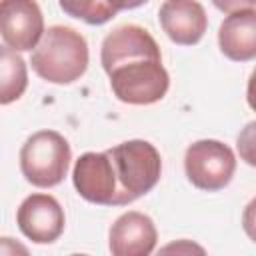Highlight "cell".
Masks as SVG:
<instances>
[{
    "label": "cell",
    "mask_w": 256,
    "mask_h": 256,
    "mask_svg": "<svg viewBox=\"0 0 256 256\" xmlns=\"http://www.w3.org/2000/svg\"><path fill=\"white\" fill-rule=\"evenodd\" d=\"M76 192L92 204L126 206L134 202L122 188L108 152H84L72 170Z\"/></svg>",
    "instance_id": "5b68a950"
},
{
    "label": "cell",
    "mask_w": 256,
    "mask_h": 256,
    "mask_svg": "<svg viewBox=\"0 0 256 256\" xmlns=\"http://www.w3.org/2000/svg\"><path fill=\"white\" fill-rule=\"evenodd\" d=\"M242 228L246 232V236L256 242V196L246 204L244 212H242Z\"/></svg>",
    "instance_id": "2e32d148"
},
{
    "label": "cell",
    "mask_w": 256,
    "mask_h": 256,
    "mask_svg": "<svg viewBox=\"0 0 256 256\" xmlns=\"http://www.w3.org/2000/svg\"><path fill=\"white\" fill-rule=\"evenodd\" d=\"M212 4L230 14V12H236V10H242V8H254L256 6V0H212Z\"/></svg>",
    "instance_id": "e0dca14e"
},
{
    "label": "cell",
    "mask_w": 256,
    "mask_h": 256,
    "mask_svg": "<svg viewBox=\"0 0 256 256\" xmlns=\"http://www.w3.org/2000/svg\"><path fill=\"white\" fill-rule=\"evenodd\" d=\"M144 56H154L162 58L160 48L156 40L150 36L148 30L136 24H124L114 28L104 40H102V50H100V62L104 72L108 74L114 66L134 60V58H144Z\"/></svg>",
    "instance_id": "8fae6325"
},
{
    "label": "cell",
    "mask_w": 256,
    "mask_h": 256,
    "mask_svg": "<svg viewBox=\"0 0 256 256\" xmlns=\"http://www.w3.org/2000/svg\"><path fill=\"white\" fill-rule=\"evenodd\" d=\"M0 32L6 46L16 52H28L44 36V16L36 0H2Z\"/></svg>",
    "instance_id": "52a82bcc"
},
{
    "label": "cell",
    "mask_w": 256,
    "mask_h": 256,
    "mask_svg": "<svg viewBox=\"0 0 256 256\" xmlns=\"http://www.w3.org/2000/svg\"><path fill=\"white\" fill-rule=\"evenodd\" d=\"M218 46L228 60L248 62L256 58V8L230 12L218 30Z\"/></svg>",
    "instance_id": "7c38bea8"
},
{
    "label": "cell",
    "mask_w": 256,
    "mask_h": 256,
    "mask_svg": "<svg viewBox=\"0 0 256 256\" xmlns=\"http://www.w3.org/2000/svg\"><path fill=\"white\" fill-rule=\"evenodd\" d=\"M114 96L124 104L144 106L162 100L170 86V76L162 58L144 56L126 60L108 72Z\"/></svg>",
    "instance_id": "3957f363"
},
{
    "label": "cell",
    "mask_w": 256,
    "mask_h": 256,
    "mask_svg": "<svg viewBox=\"0 0 256 256\" xmlns=\"http://www.w3.org/2000/svg\"><path fill=\"white\" fill-rule=\"evenodd\" d=\"M158 20L166 36L180 46L198 44L208 28L206 10L198 0H164Z\"/></svg>",
    "instance_id": "30bf717a"
},
{
    "label": "cell",
    "mask_w": 256,
    "mask_h": 256,
    "mask_svg": "<svg viewBox=\"0 0 256 256\" xmlns=\"http://www.w3.org/2000/svg\"><path fill=\"white\" fill-rule=\"evenodd\" d=\"M28 86L26 62L10 46L0 48V104H10L18 100Z\"/></svg>",
    "instance_id": "4fadbf2b"
},
{
    "label": "cell",
    "mask_w": 256,
    "mask_h": 256,
    "mask_svg": "<svg viewBox=\"0 0 256 256\" xmlns=\"http://www.w3.org/2000/svg\"><path fill=\"white\" fill-rule=\"evenodd\" d=\"M58 4L64 10V14L92 26L106 24L118 14L106 0H58Z\"/></svg>",
    "instance_id": "5bb4252c"
},
{
    "label": "cell",
    "mask_w": 256,
    "mask_h": 256,
    "mask_svg": "<svg viewBox=\"0 0 256 256\" xmlns=\"http://www.w3.org/2000/svg\"><path fill=\"white\" fill-rule=\"evenodd\" d=\"M20 232L36 244H52L64 232V210L50 194H30L16 210Z\"/></svg>",
    "instance_id": "ba28073f"
},
{
    "label": "cell",
    "mask_w": 256,
    "mask_h": 256,
    "mask_svg": "<svg viewBox=\"0 0 256 256\" xmlns=\"http://www.w3.org/2000/svg\"><path fill=\"white\" fill-rule=\"evenodd\" d=\"M236 148H238L240 158L248 166H254L256 168V120L248 122L240 130L238 140H236Z\"/></svg>",
    "instance_id": "9a60e30c"
},
{
    "label": "cell",
    "mask_w": 256,
    "mask_h": 256,
    "mask_svg": "<svg viewBox=\"0 0 256 256\" xmlns=\"http://www.w3.org/2000/svg\"><path fill=\"white\" fill-rule=\"evenodd\" d=\"M246 100H248V106L256 112V68L252 70L250 78H248V86H246Z\"/></svg>",
    "instance_id": "d6986e66"
},
{
    "label": "cell",
    "mask_w": 256,
    "mask_h": 256,
    "mask_svg": "<svg viewBox=\"0 0 256 256\" xmlns=\"http://www.w3.org/2000/svg\"><path fill=\"white\" fill-rule=\"evenodd\" d=\"M30 64L46 82L72 84L88 68L86 38L70 26H50L32 50Z\"/></svg>",
    "instance_id": "6da1fadb"
},
{
    "label": "cell",
    "mask_w": 256,
    "mask_h": 256,
    "mask_svg": "<svg viewBox=\"0 0 256 256\" xmlns=\"http://www.w3.org/2000/svg\"><path fill=\"white\" fill-rule=\"evenodd\" d=\"M70 160V144L56 130L34 132L20 150L22 176L38 188L58 186L68 174Z\"/></svg>",
    "instance_id": "7a4b0ae2"
},
{
    "label": "cell",
    "mask_w": 256,
    "mask_h": 256,
    "mask_svg": "<svg viewBox=\"0 0 256 256\" xmlns=\"http://www.w3.org/2000/svg\"><path fill=\"white\" fill-rule=\"evenodd\" d=\"M158 232L150 216L128 210L114 220L108 234V248L114 256H148L154 252Z\"/></svg>",
    "instance_id": "9c48e42d"
},
{
    "label": "cell",
    "mask_w": 256,
    "mask_h": 256,
    "mask_svg": "<svg viewBox=\"0 0 256 256\" xmlns=\"http://www.w3.org/2000/svg\"><path fill=\"white\" fill-rule=\"evenodd\" d=\"M116 12H120V10H132V8H138V6H142V4H146L148 0H106Z\"/></svg>",
    "instance_id": "ac0fdd59"
},
{
    "label": "cell",
    "mask_w": 256,
    "mask_h": 256,
    "mask_svg": "<svg viewBox=\"0 0 256 256\" xmlns=\"http://www.w3.org/2000/svg\"><path fill=\"white\" fill-rule=\"evenodd\" d=\"M236 170V156L230 146L220 140H198L186 148L184 172L186 178L204 192L226 188Z\"/></svg>",
    "instance_id": "8992f818"
},
{
    "label": "cell",
    "mask_w": 256,
    "mask_h": 256,
    "mask_svg": "<svg viewBox=\"0 0 256 256\" xmlns=\"http://www.w3.org/2000/svg\"><path fill=\"white\" fill-rule=\"evenodd\" d=\"M114 162L124 192L136 200L148 194L160 180L162 158L154 144L146 140H126L106 150Z\"/></svg>",
    "instance_id": "277c9868"
}]
</instances>
